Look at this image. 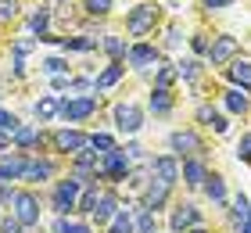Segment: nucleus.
Instances as JSON below:
<instances>
[{
    "instance_id": "obj_34",
    "label": "nucleus",
    "mask_w": 251,
    "mask_h": 233,
    "mask_svg": "<svg viewBox=\"0 0 251 233\" xmlns=\"http://www.w3.org/2000/svg\"><path fill=\"white\" fill-rule=\"evenodd\" d=\"M18 15V4L15 0H0V18H15Z\"/></svg>"
},
{
    "instance_id": "obj_3",
    "label": "nucleus",
    "mask_w": 251,
    "mask_h": 233,
    "mask_svg": "<svg viewBox=\"0 0 251 233\" xmlns=\"http://www.w3.org/2000/svg\"><path fill=\"white\" fill-rule=\"evenodd\" d=\"M79 176L72 180H61L58 183V190H54V205H58V212H68V208H75V197H79Z\"/></svg>"
},
{
    "instance_id": "obj_10",
    "label": "nucleus",
    "mask_w": 251,
    "mask_h": 233,
    "mask_svg": "<svg viewBox=\"0 0 251 233\" xmlns=\"http://www.w3.org/2000/svg\"><path fill=\"white\" fill-rule=\"evenodd\" d=\"M169 144H173V151H179V155H198V151H201V140L194 133H173Z\"/></svg>"
},
{
    "instance_id": "obj_29",
    "label": "nucleus",
    "mask_w": 251,
    "mask_h": 233,
    "mask_svg": "<svg viewBox=\"0 0 251 233\" xmlns=\"http://www.w3.org/2000/svg\"><path fill=\"white\" fill-rule=\"evenodd\" d=\"M176 76H179V68H173V65H165V68H162V72H158V86H162V90H165V86H169V83H173V79H176Z\"/></svg>"
},
{
    "instance_id": "obj_43",
    "label": "nucleus",
    "mask_w": 251,
    "mask_h": 233,
    "mask_svg": "<svg viewBox=\"0 0 251 233\" xmlns=\"http://www.w3.org/2000/svg\"><path fill=\"white\" fill-rule=\"evenodd\" d=\"M244 233H251V219H244Z\"/></svg>"
},
{
    "instance_id": "obj_8",
    "label": "nucleus",
    "mask_w": 251,
    "mask_h": 233,
    "mask_svg": "<svg viewBox=\"0 0 251 233\" xmlns=\"http://www.w3.org/2000/svg\"><path fill=\"white\" fill-rule=\"evenodd\" d=\"M126 169H129V158H126V151H108V155H104V172H108V176L122 180Z\"/></svg>"
},
{
    "instance_id": "obj_33",
    "label": "nucleus",
    "mask_w": 251,
    "mask_h": 233,
    "mask_svg": "<svg viewBox=\"0 0 251 233\" xmlns=\"http://www.w3.org/2000/svg\"><path fill=\"white\" fill-rule=\"evenodd\" d=\"M198 119H201L204 126H215V119H219V115H215V108H208V104H201V111H198Z\"/></svg>"
},
{
    "instance_id": "obj_44",
    "label": "nucleus",
    "mask_w": 251,
    "mask_h": 233,
    "mask_svg": "<svg viewBox=\"0 0 251 233\" xmlns=\"http://www.w3.org/2000/svg\"><path fill=\"white\" fill-rule=\"evenodd\" d=\"M0 147H7V136H4V133H0Z\"/></svg>"
},
{
    "instance_id": "obj_17",
    "label": "nucleus",
    "mask_w": 251,
    "mask_h": 233,
    "mask_svg": "<svg viewBox=\"0 0 251 233\" xmlns=\"http://www.w3.org/2000/svg\"><path fill=\"white\" fill-rule=\"evenodd\" d=\"M15 144H18V147H32V144H40V129H32V126H18Z\"/></svg>"
},
{
    "instance_id": "obj_39",
    "label": "nucleus",
    "mask_w": 251,
    "mask_h": 233,
    "mask_svg": "<svg viewBox=\"0 0 251 233\" xmlns=\"http://www.w3.org/2000/svg\"><path fill=\"white\" fill-rule=\"evenodd\" d=\"M0 230H4V233H18L22 223H18V219H4V223H0Z\"/></svg>"
},
{
    "instance_id": "obj_21",
    "label": "nucleus",
    "mask_w": 251,
    "mask_h": 233,
    "mask_svg": "<svg viewBox=\"0 0 251 233\" xmlns=\"http://www.w3.org/2000/svg\"><path fill=\"white\" fill-rule=\"evenodd\" d=\"M122 68H126V65H111V68H104V72L97 76V90H100V86H111V83L122 76Z\"/></svg>"
},
{
    "instance_id": "obj_40",
    "label": "nucleus",
    "mask_w": 251,
    "mask_h": 233,
    "mask_svg": "<svg viewBox=\"0 0 251 233\" xmlns=\"http://www.w3.org/2000/svg\"><path fill=\"white\" fill-rule=\"evenodd\" d=\"M194 51H208V40H204V32H198V36H194Z\"/></svg>"
},
{
    "instance_id": "obj_25",
    "label": "nucleus",
    "mask_w": 251,
    "mask_h": 233,
    "mask_svg": "<svg viewBox=\"0 0 251 233\" xmlns=\"http://www.w3.org/2000/svg\"><path fill=\"white\" fill-rule=\"evenodd\" d=\"M54 111H58V101H54V97H43V101L36 104V115H40V119H50Z\"/></svg>"
},
{
    "instance_id": "obj_6",
    "label": "nucleus",
    "mask_w": 251,
    "mask_h": 233,
    "mask_svg": "<svg viewBox=\"0 0 251 233\" xmlns=\"http://www.w3.org/2000/svg\"><path fill=\"white\" fill-rule=\"evenodd\" d=\"M54 144H58V151H72V155H79V151H86V147H90V136L65 129V133H58V136H54Z\"/></svg>"
},
{
    "instance_id": "obj_38",
    "label": "nucleus",
    "mask_w": 251,
    "mask_h": 233,
    "mask_svg": "<svg viewBox=\"0 0 251 233\" xmlns=\"http://www.w3.org/2000/svg\"><path fill=\"white\" fill-rule=\"evenodd\" d=\"M237 155H241L244 161H251V136H244V140H241V147H237Z\"/></svg>"
},
{
    "instance_id": "obj_16",
    "label": "nucleus",
    "mask_w": 251,
    "mask_h": 233,
    "mask_svg": "<svg viewBox=\"0 0 251 233\" xmlns=\"http://www.w3.org/2000/svg\"><path fill=\"white\" fill-rule=\"evenodd\" d=\"M22 172H25V158H0V180H15Z\"/></svg>"
},
{
    "instance_id": "obj_30",
    "label": "nucleus",
    "mask_w": 251,
    "mask_h": 233,
    "mask_svg": "<svg viewBox=\"0 0 251 233\" xmlns=\"http://www.w3.org/2000/svg\"><path fill=\"white\" fill-rule=\"evenodd\" d=\"M54 233H90V230H86V226H79V223H65V219H58Z\"/></svg>"
},
{
    "instance_id": "obj_37",
    "label": "nucleus",
    "mask_w": 251,
    "mask_h": 233,
    "mask_svg": "<svg viewBox=\"0 0 251 233\" xmlns=\"http://www.w3.org/2000/svg\"><path fill=\"white\" fill-rule=\"evenodd\" d=\"M140 230H144V233L154 230V215H151V212H140Z\"/></svg>"
},
{
    "instance_id": "obj_27",
    "label": "nucleus",
    "mask_w": 251,
    "mask_h": 233,
    "mask_svg": "<svg viewBox=\"0 0 251 233\" xmlns=\"http://www.w3.org/2000/svg\"><path fill=\"white\" fill-rule=\"evenodd\" d=\"M83 4H86L90 15H108L111 11V0H83Z\"/></svg>"
},
{
    "instance_id": "obj_14",
    "label": "nucleus",
    "mask_w": 251,
    "mask_h": 233,
    "mask_svg": "<svg viewBox=\"0 0 251 233\" xmlns=\"http://www.w3.org/2000/svg\"><path fill=\"white\" fill-rule=\"evenodd\" d=\"M94 215H97V223H108V219H115V197L104 194V197H97V205H94Z\"/></svg>"
},
{
    "instance_id": "obj_20",
    "label": "nucleus",
    "mask_w": 251,
    "mask_h": 233,
    "mask_svg": "<svg viewBox=\"0 0 251 233\" xmlns=\"http://www.w3.org/2000/svg\"><path fill=\"white\" fill-rule=\"evenodd\" d=\"M165 197H169V186H165V183H154L151 190H147V208H158Z\"/></svg>"
},
{
    "instance_id": "obj_22",
    "label": "nucleus",
    "mask_w": 251,
    "mask_h": 233,
    "mask_svg": "<svg viewBox=\"0 0 251 233\" xmlns=\"http://www.w3.org/2000/svg\"><path fill=\"white\" fill-rule=\"evenodd\" d=\"M111 233H133V219H129V212H119L115 219H111Z\"/></svg>"
},
{
    "instance_id": "obj_28",
    "label": "nucleus",
    "mask_w": 251,
    "mask_h": 233,
    "mask_svg": "<svg viewBox=\"0 0 251 233\" xmlns=\"http://www.w3.org/2000/svg\"><path fill=\"white\" fill-rule=\"evenodd\" d=\"M47 18H50V15H47V7H40V11H32V18H29V26H32V29H36V32H43V29H47Z\"/></svg>"
},
{
    "instance_id": "obj_7",
    "label": "nucleus",
    "mask_w": 251,
    "mask_h": 233,
    "mask_svg": "<svg viewBox=\"0 0 251 233\" xmlns=\"http://www.w3.org/2000/svg\"><path fill=\"white\" fill-rule=\"evenodd\" d=\"M94 108H97V101H94V97L65 101V104H61V115H65V119H86V115H94Z\"/></svg>"
},
{
    "instance_id": "obj_5",
    "label": "nucleus",
    "mask_w": 251,
    "mask_h": 233,
    "mask_svg": "<svg viewBox=\"0 0 251 233\" xmlns=\"http://www.w3.org/2000/svg\"><path fill=\"white\" fill-rule=\"evenodd\" d=\"M237 54V40L233 36H219L212 47H208V57H212V65H223V61H230V57Z\"/></svg>"
},
{
    "instance_id": "obj_41",
    "label": "nucleus",
    "mask_w": 251,
    "mask_h": 233,
    "mask_svg": "<svg viewBox=\"0 0 251 233\" xmlns=\"http://www.w3.org/2000/svg\"><path fill=\"white\" fill-rule=\"evenodd\" d=\"M201 4L212 11V7H226V4H233V0H201Z\"/></svg>"
},
{
    "instance_id": "obj_32",
    "label": "nucleus",
    "mask_w": 251,
    "mask_h": 233,
    "mask_svg": "<svg viewBox=\"0 0 251 233\" xmlns=\"http://www.w3.org/2000/svg\"><path fill=\"white\" fill-rule=\"evenodd\" d=\"M104 47H108V54H115V57H119V54H126V43H122L119 36H108V40H104Z\"/></svg>"
},
{
    "instance_id": "obj_15",
    "label": "nucleus",
    "mask_w": 251,
    "mask_h": 233,
    "mask_svg": "<svg viewBox=\"0 0 251 233\" xmlns=\"http://www.w3.org/2000/svg\"><path fill=\"white\" fill-rule=\"evenodd\" d=\"M230 79H233L237 86L251 90V65H248V61H233V65H230Z\"/></svg>"
},
{
    "instance_id": "obj_4",
    "label": "nucleus",
    "mask_w": 251,
    "mask_h": 233,
    "mask_svg": "<svg viewBox=\"0 0 251 233\" xmlns=\"http://www.w3.org/2000/svg\"><path fill=\"white\" fill-rule=\"evenodd\" d=\"M115 126H119L122 133H136L144 126L140 108H136V104H119V108H115Z\"/></svg>"
},
{
    "instance_id": "obj_13",
    "label": "nucleus",
    "mask_w": 251,
    "mask_h": 233,
    "mask_svg": "<svg viewBox=\"0 0 251 233\" xmlns=\"http://www.w3.org/2000/svg\"><path fill=\"white\" fill-rule=\"evenodd\" d=\"M129 61L136 65V68H147V65H154L158 61V51H154V47H133V51H129Z\"/></svg>"
},
{
    "instance_id": "obj_1",
    "label": "nucleus",
    "mask_w": 251,
    "mask_h": 233,
    "mask_svg": "<svg viewBox=\"0 0 251 233\" xmlns=\"http://www.w3.org/2000/svg\"><path fill=\"white\" fill-rule=\"evenodd\" d=\"M11 205H15V219L22 226L40 223V205H36V197H32V194H15V197H11Z\"/></svg>"
},
{
    "instance_id": "obj_31",
    "label": "nucleus",
    "mask_w": 251,
    "mask_h": 233,
    "mask_svg": "<svg viewBox=\"0 0 251 233\" xmlns=\"http://www.w3.org/2000/svg\"><path fill=\"white\" fill-rule=\"evenodd\" d=\"M0 129H11V133H18V119H15L11 111H4V108H0Z\"/></svg>"
},
{
    "instance_id": "obj_9",
    "label": "nucleus",
    "mask_w": 251,
    "mask_h": 233,
    "mask_svg": "<svg viewBox=\"0 0 251 233\" xmlns=\"http://www.w3.org/2000/svg\"><path fill=\"white\" fill-rule=\"evenodd\" d=\"M201 223V215H198V208L194 205H183V208H176L173 212V230H194Z\"/></svg>"
},
{
    "instance_id": "obj_26",
    "label": "nucleus",
    "mask_w": 251,
    "mask_h": 233,
    "mask_svg": "<svg viewBox=\"0 0 251 233\" xmlns=\"http://www.w3.org/2000/svg\"><path fill=\"white\" fill-rule=\"evenodd\" d=\"M208 197H212V201H223V197H226V186H223L219 176H212V180H208Z\"/></svg>"
},
{
    "instance_id": "obj_2",
    "label": "nucleus",
    "mask_w": 251,
    "mask_h": 233,
    "mask_svg": "<svg viewBox=\"0 0 251 233\" xmlns=\"http://www.w3.org/2000/svg\"><path fill=\"white\" fill-rule=\"evenodd\" d=\"M154 18H158V7H151V4H136V7L129 11V22H126V26H129L133 36H144V32L154 26Z\"/></svg>"
},
{
    "instance_id": "obj_42",
    "label": "nucleus",
    "mask_w": 251,
    "mask_h": 233,
    "mask_svg": "<svg viewBox=\"0 0 251 233\" xmlns=\"http://www.w3.org/2000/svg\"><path fill=\"white\" fill-rule=\"evenodd\" d=\"M190 233H208V230H204V226H194V230H190Z\"/></svg>"
},
{
    "instance_id": "obj_19",
    "label": "nucleus",
    "mask_w": 251,
    "mask_h": 233,
    "mask_svg": "<svg viewBox=\"0 0 251 233\" xmlns=\"http://www.w3.org/2000/svg\"><path fill=\"white\" fill-rule=\"evenodd\" d=\"M151 108H154V111H169V108H173V97H169V90L158 86V90L151 93Z\"/></svg>"
},
{
    "instance_id": "obj_36",
    "label": "nucleus",
    "mask_w": 251,
    "mask_h": 233,
    "mask_svg": "<svg viewBox=\"0 0 251 233\" xmlns=\"http://www.w3.org/2000/svg\"><path fill=\"white\" fill-rule=\"evenodd\" d=\"M233 215H237V219H251V215H248V197H244V194L237 197V208H233Z\"/></svg>"
},
{
    "instance_id": "obj_35",
    "label": "nucleus",
    "mask_w": 251,
    "mask_h": 233,
    "mask_svg": "<svg viewBox=\"0 0 251 233\" xmlns=\"http://www.w3.org/2000/svg\"><path fill=\"white\" fill-rule=\"evenodd\" d=\"M43 68H47V72H65V61H61V57H47V61H43Z\"/></svg>"
},
{
    "instance_id": "obj_12",
    "label": "nucleus",
    "mask_w": 251,
    "mask_h": 233,
    "mask_svg": "<svg viewBox=\"0 0 251 233\" xmlns=\"http://www.w3.org/2000/svg\"><path fill=\"white\" fill-rule=\"evenodd\" d=\"M54 172L50 161H25V172H22V180H29V183H40V180H47Z\"/></svg>"
},
{
    "instance_id": "obj_11",
    "label": "nucleus",
    "mask_w": 251,
    "mask_h": 233,
    "mask_svg": "<svg viewBox=\"0 0 251 233\" xmlns=\"http://www.w3.org/2000/svg\"><path fill=\"white\" fill-rule=\"evenodd\" d=\"M151 169L158 172V183H165V186H173V183H176V176H179L173 158H154V165H151Z\"/></svg>"
},
{
    "instance_id": "obj_24",
    "label": "nucleus",
    "mask_w": 251,
    "mask_h": 233,
    "mask_svg": "<svg viewBox=\"0 0 251 233\" xmlns=\"http://www.w3.org/2000/svg\"><path fill=\"white\" fill-rule=\"evenodd\" d=\"M90 147H94V151H100V155L115 151V147H111V136H104V133H94V136H90Z\"/></svg>"
},
{
    "instance_id": "obj_23",
    "label": "nucleus",
    "mask_w": 251,
    "mask_h": 233,
    "mask_svg": "<svg viewBox=\"0 0 251 233\" xmlns=\"http://www.w3.org/2000/svg\"><path fill=\"white\" fill-rule=\"evenodd\" d=\"M226 108H230V111H248V97H244V93H226Z\"/></svg>"
},
{
    "instance_id": "obj_18",
    "label": "nucleus",
    "mask_w": 251,
    "mask_h": 233,
    "mask_svg": "<svg viewBox=\"0 0 251 233\" xmlns=\"http://www.w3.org/2000/svg\"><path fill=\"white\" fill-rule=\"evenodd\" d=\"M183 176H187L190 186H198V183L204 180V165H201V161H187V165H183Z\"/></svg>"
}]
</instances>
